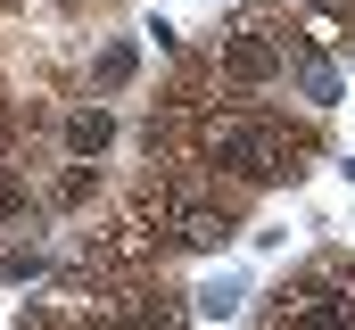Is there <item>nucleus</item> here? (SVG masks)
Wrapping results in <instances>:
<instances>
[{"label":"nucleus","mask_w":355,"mask_h":330,"mask_svg":"<svg viewBox=\"0 0 355 330\" xmlns=\"http://www.w3.org/2000/svg\"><path fill=\"white\" fill-rule=\"evenodd\" d=\"M248 297H257V281L240 264H223V272H207L190 289V322H232V314H248Z\"/></svg>","instance_id":"f257e3e1"},{"label":"nucleus","mask_w":355,"mask_h":330,"mask_svg":"<svg viewBox=\"0 0 355 330\" xmlns=\"http://www.w3.org/2000/svg\"><path fill=\"white\" fill-rule=\"evenodd\" d=\"M331 173H339V182L355 190V149H331Z\"/></svg>","instance_id":"f03ea898"}]
</instances>
